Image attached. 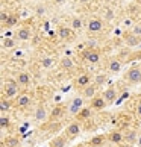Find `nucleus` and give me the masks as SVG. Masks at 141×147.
<instances>
[{
  "label": "nucleus",
  "mask_w": 141,
  "mask_h": 147,
  "mask_svg": "<svg viewBox=\"0 0 141 147\" xmlns=\"http://www.w3.org/2000/svg\"><path fill=\"white\" fill-rule=\"evenodd\" d=\"M18 91H20V85L17 84V80L8 79V80H5V84H3L2 97H6V99H17Z\"/></svg>",
  "instance_id": "f257e3e1"
},
{
  "label": "nucleus",
  "mask_w": 141,
  "mask_h": 147,
  "mask_svg": "<svg viewBox=\"0 0 141 147\" xmlns=\"http://www.w3.org/2000/svg\"><path fill=\"white\" fill-rule=\"evenodd\" d=\"M123 79L126 80L128 84H131V85L140 84L141 82V68L137 67V65H134V67H131L126 73H124Z\"/></svg>",
  "instance_id": "f03ea898"
},
{
  "label": "nucleus",
  "mask_w": 141,
  "mask_h": 147,
  "mask_svg": "<svg viewBox=\"0 0 141 147\" xmlns=\"http://www.w3.org/2000/svg\"><path fill=\"white\" fill-rule=\"evenodd\" d=\"M80 130H82V126H80V123L74 120V121L68 123V126L65 127L64 134L67 135V138H68V140H73V138H76V137H78V135L80 134Z\"/></svg>",
  "instance_id": "7ed1b4c3"
},
{
  "label": "nucleus",
  "mask_w": 141,
  "mask_h": 147,
  "mask_svg": "<svg viewBox=\"0 0 141 147\" xmlns=\"http://www.w3.org/2000/svg\"><path fill=\"white\" fill-rule=\"evenodd\" d=\"M32 102V96L29 92H20L17 96V99L14 100V105L15 108H18V109H23V108H28Z\"/></svg>",
  "instance_id": "20e7f679"
},
{
  "label": "nucleus",
  "mask_w": 141,
  "mask_h": 147,
  "mask_svg": "<svg viewBox=\"0 0 141 147\" xmlns=\"http://www.w3.org/2000/svg\"><path fill=\"white\" fill-rule=\"evenodd\" d=\"M91 79H93V76H91L90 73H82V74H79L78 78L74 79V86L76 88L84 90L88 85H91Z\"/></svg>",
  "instance_id": "39448f33"
},
{
  "label": "nucleus",
  "mask_w": 141,
  "mask_h": 147,
  "mask_svg": "<svg viewBox=\"0 0 141 147\" xmlns=\"http://www.w3.org/2000/svg\"><path fill=\"white\" fill-rule=\"evenodd\" d=\"M49 114H50V112H47L46 105L40 103V105L35 108V111H34V118H35V121L43 123V121H46V120L49 118Z\"/></svg>",
  "instance_id": "423d86ee"
},
{
  "label": "nucleus",
  "mask_w": 141,
  "mask_h": 147,
  "mask_svg": "<svg viewBox=\"0 0 141 147\" xmlns=\"http://www.w3.org/2000/svg\"><path fill=\"white\" fill-rule=\"evenodd\" d=\"M68 109L64 105H55L53 106V109L50 111V114H49V120L50 121H55V120H59V118H62L64 115H65V112H67Z\"/></svg>",
  "instance_id": "0eeeda50"
},
{
  "label": "nucleus",
  "mask_w": 141,
  "mask_h": 147,
  "mask_svg": "<svg viewBox=\"0 0 141 147\" xmlns=\"http://www.w3.org/2000/svg\"><path fill=\"white\" fill-rule=\"evenodd\" d=\"M106 140L115 146H120L121 143H124V132H121V130H111L106 135Z\"/></svg>",
  "instance_id": "6e6552de"
},
{
  "label": "nucleus",
  "mask_w": 141,
  "mask_h": 147,
  "mask_svg": "<svg viewBox=\"0 0 141 147\" xmlns=\"http://www.w3.org/2000/svg\"><path fill=\"white\" fill-rule=\"evenodd\" d=\"M82 108H84V97H74L72 100V105L68 106V114H72V115L76 117Z\"/></svg>",
  "instance_id": "1a4fd4ad"
},
{
  "label": "nucleus",
  "mask_w": 141,
  "mask_h": 147,
  "mask_svg": "<svg viewBox=\"0 0 141 147\" xmlns=\"http://www.w3.org/2000/svg\"><path fill=\"white\" fill-rule=\"evenodd\" d=\"M84 58L90 64H97L100 61V52L96 50V49H88V50L84 52Z\"/></svg>",
  "instance_id": "9d476101"
},
{
  "label": "nucleus",
  "mask_w": 141,
  "mask_h": 147,
  "mask_svg": "<svg viewBox=\"0 0 141 147\" xmlns=\"http://www.w3.org/2000/svg\"><path fill=\"white\" fill-rule=\"evenodd\" d=\"M105 106H106V102H105V99H103L102 94H97L96 97H93V99L90 100V108L91 109L100 111V109H103Z\"/></svg>",
  "instance_id": "9b49d317"
},
{
  "label": "nucleus",
  "mask_w": 141,
  "mask_h": 147,
  "mask_svg": "<svg viewBox=\"0 0 141 147\" xmlns=\"http://www.w3.org/2000/svg\"><path fill=\"white\" fill-rule=\"evenodd\" d=\"M102 96H103L106 105H111V103H114L117 100V90L114 88V86H109V88H106L103 92H102Z\"/></svg>",
  "instance_id": "f8f14e48"
},
{
  "label": "nucleus",
  "mask_w": 141,
  "mask_h": 147,
  "mask_svg": "<svg viewBox=\"0 0 141 147\" xmlns=\"http://www.w3.org/2000/svg\"><path fill=\"white\" fill-rule=\"evenodd\" d=\"M67 135L62 134V135H56L53 137L50 141H49V147H65L67 146Z\"/></svg>",
  "instance_id": "ddd939ff"
},
{
  "label": "nucleus",
  "mask_w": 141,
  "mask_h": 147,
  "mask_svg": "<svg viewBox=\"0 0 141 147\" xmlns=\"http://www.w3.org/2000/svg\"><path fill=\"white\" fill-rule=\"evenodd\" d=\"M138 135H140V132H137L135 129H128L126 132H124V143H128L129 146L137 144Z\"/></svg>",
  "instance_id": "4468645a"
},
{
  "label": "nucleus",
  "mask_w": 141,
  "mask_h": 147,
  "mask_svg": "<svg viewBox=\"0 0 141 147\" xmlns=\"http://www.w3.org/2000/svg\"><path fill=\"white\" fill-rule=\"evenodd\" d=\"M88 30L93 32V34H97V32H100L102 29H103V21H102L100 18H90L88 21Z\"/></svg>",
  "instance_id": "2eb2a0df"
},
{
  "label": "nucleus",
  "mask_w": 141,
  "mask_h": 147,
  "mask_svg": "<svg viewBox=\"0 0 141 147\" xmlns=\"http://www.w3.org/2000/svg\"><path fill=\"white\" fill-rule=\"evenodd\" d=\"M58 35H59L61 40L67 41V40H70V38H73V29L68 28V26H59L58 28Z\"/></svg>",
  "instance_id": "dca6fc26"
},
{
  "label": "nucleus",
  "mask_w": 141,
  "mask_h": 147,
  "mask_svg": "<svg viewBox=\"0 0 141 147\" xmlns=\"http://www.w3.org/2000/svg\"><path fill=\"white\" fill-rule=\"evenodd\" d=\"M91 114H93V109H91L90 106H84L82 109L79 111L78 115H76V121H79V123L85 121V120H88L91 117Z\"/></svg>",
  "instance_id": "f3484780"
},
{
  "label": "nucleus",
  "mask_w": 141,
  "mask_h": 147,
  "mask_svg": "<svg viewBox=\"0 0 141 147\" xmlns=\"http://www.w3.org/2000/svg\"><path fill=\"white\" fill-rule=\"evenodd\" d=\"M15 80H17V84H18L20 86H28V85L30 84V74L26 73V71H18Z\"/></svg>",
  "instance_id": "a211bd4d"
},
{
  "label": "nucleus",
  "mask_w": 141,
  "mask_h": 147,
  "mask_svg": "<svg viewBox=\"0 0 141 147\" xmlns=\"http://www.w3.org/2000/svg\"><path fill=\"white\" fill-rule=\"evenodd\" d=\"M140 42H141V38L137 36V35H134L132 32L124 36V44H126L128 47H137V46H140Z\"/></svg>",
  "instance_id": "6ab92c4d"
},
{
  "label": "nucleus",
  "mask_w": 141,
  "mask_h": 147,
  "mask_svg": "<svg viewBox=\"0 0 141 147\" xmlns=\"http://www.w3.org/2000/svg\"><path fill=\"white\" fill-rule=\"evenodd\" d=\"M96 96H97V86L94 84H91V85L86 86V88L82 90V97H84V99H90L91 100Z\"/></svg>",
  "instance_id": "aec40b11"
},
{
  "label": "nucleus",
  "mask_w": 141,
  "mask_h": 147,
  "mask_svg": "<svg viewBox=\"0 0 141 147\" xmlns=\"http://www.w3.org/2000/svg\"><path fill=\"white\" fill-rule=\"evenodd\" d=\"M108 70H109L111 73H118V71H120V70H121L120 59H117V58L109 59V62H108Z\"/></svg>",
  "instance_id": "412c9836"
},
{
  "label": "nucleus",
  "mask_w": 141,
  "mask_h": 147,
  "mask_svg": "<svg viewBox=\"0 0 141 147\" xmlns=\"http://www.w3.org/2000/svg\"><path fill=\"white\" fill-rule=\"evenodd\" d=\"M59 67H61L62 70H72L74 67V62L70 56H64V58L59 59Z\"/></svg>",
  "instance_id": "4be33fe9"
},
{
  "label": "nucleus",
  "mask_w": 141,
  "mask_h": 147,
  "mask_svg": "<svg viewBox=\"0 0 141 147\" xmlns=\"http://www.w3.org/2000/svg\"><path fill=\"white\" fill-rule=\"evenodd\" d=\"M15 36L20 41H28V40H30V30L28 28H20L17 30V34H15Z\"/></svg>",
  "instance_id": "5701e85b"
},
{
  "label": "nucleus",
  "mask_w": 141,
  "mask_h": 147,
  "mask_svg": "<svg viewBox=\"0 0 141 147\" xmlns=\"http://www.w3.org/2000/svg\"><path fill=\"white\" fill-rule=\"evenodd\" d=\"M20 146V140L17 137H8L3 138L2 141V147H18Z\"/></svg>",
  "instance_id": "b1692460"
},
{
  "label": "nucleus",
  "mask_w": 141,
  "mask_h": 147,
  "mask_svg": "<svg viewBox=\"0 0 141 147\" xmlns=\"http://www.w3.org/2000/svg\"><path fill=\"white\" fill-rule=\"evenodd\" d=\"M14 105V100L11 99H6V97H2V100H0V111H2V114H5L6 111H9Z\"/></svg>",
  "instance_id": "393cba45"
},
{
  "label": "nucleus",
  "mask_w": 141,
  "mask_h": 147,
  "mask_svg": "<svg viewBox=\"0 0 141 147\" xmlns=\"http://www.w3.org/2000/svg\"><path fill=\"white\" fill-rule=\"evenodd\" d=\"M102 17L105 18V21H112L115 18V12H114V9H111L109 6H105L102 9Z\"/></svg>",
  "instance_id": "a878e982"
},
{
  "label": "nucleus",
  "mask_w": 141,
  "mask_h": 147,
  "mask_svg": "<svg viewBox=\"0 0 141 147\" xmlns=\"http://www.w3.org/2000/svg\"><path fill=\"white\" fill-rule=\"evenodd\" d=\"M105 140H106L105 135H97V137H93L88 141V146H91V147H100L102 144L105 143Z\"/></svg>",
  "instance_id": "bb28decb"
},
{
  "label": "nucleus",
  "mask_w": 141,
  "mask_h": 147,
  "mask_svg": "<svg viewBox=\"0 0 141 147\" xmlns=\"http://www.w3.org/2000/svg\"><path fill=\"white\" fill-rule=\"evenodd\" d=\"M41 67L44 68V70H49V68H52L53 65L56 64V61H55V58H52V56H44L41 59Z\"/></svg>",
  "instance_id": "cd10ccee"
},
{
  "label": "nucleus",
  "mask_w": 141,
  "mask_h": 147,
  "mask_svg": "<svg viewBox=\"0 0 141 147\" xmlns=\"http://www.w3.org/2000/svg\"><path fill=\"white\" fill-rule=\"evenodd\" d=\"M106 80H108V76L105 73H99L97 76H94V85L97 88H99V86H103Z\"/></svg>",
  "instance_id": "c85d7f7f"
},
{
  "label": "nucleus",
  "mask_w": 141,
  "mask_h": 147,
  "mask_svg": "<svg viewBox=\"0 0 141 147\" xmlns=\"http://www.w3.org/2000/svg\"><path fill=\"white\" fill-rule=\"evenodd\" d=\"M82 26H84V23H82V20H80L79 17H73V18H72L70 28H72L73 30H79V29H82Z\"/></svg>",
  "instance_id": "c756f323"
},
{
  "label": "nucleus",
  "mask_w": 141,
  "mask_h": 147,
  "mask_svg": "<svg viewBox=\"0 0 141 147\" xmlns=\"http://www.w3.org/2000/svg\"><path fill=\"white\" fill-rule=\"evenodd\" d=\"M9 126H11V118L6 114H2V117H0V127H2V130H5Z\"/></svg>",
  "instance_id": "7c9ffc66"
},
{
  "label": "nucleus",
  "mask_w": 141,
  "mask_h": 147,
  "mask_svg": "<svg viewBox=\"0 0 141 147\" xmlns=\"http://www.w3.org/2000/svg\"><path fill=\"white\" fill-rule=\"evenodd\" d=\"M2 47L3 49H14L15 47V40H12V38H3Z\"/></svg>",
  "instance_id": "2f4dec72"
},
{
  "label": "nucleus",
  "mask_w": 141,
  "mask_h": 147,
  "mask_svg": "<svg viewBox=\"0 0 141 147\" xmlns=\"http://www.w3.org/2000/svg\"><path fill=\"white\" fill-rule=\"evenodd\" d=\"M132 34L141 38V26H140V24H135V26H132Z\"/></svg>",
  "instance_id": "473e14b6"
},
{
  "label": "nucleus",
  "mask_w": 141,
  "mask_h": 147,
  "mask_svg": "<svg viewBox=\"0 0 141 147\" xmlns=\"http://www.w3.org/2000/svg\"><path fill=\"white\" fill-rule=\"evenodd\" d=\"M11 15L6 12V11H2V14H0V20H2V23H6V21L9 20Z\"/></svg>",
  "instance_id": "72a5a7b5"
},
{
  "label": "nucleus",
  "mask_w": 141,
  "mask_h": 147,
  "mask_svg": "<svg viewBox=\"0 0 141 147\" xmlns=\"http://www.w3.org/2000/svg\"><path fill=\"white\" fill-rule=\"evenodd\" d=\"M135 114H137V117L141 118V100L137 103V108H135Z\"/></svg>",
  "instance_id": "f704fd0d"
},
{
  "label": "nucleus",
  "mask_w": 141,
  "mask_h": 147,
  "mask_svg": "<svg viewBox=\"0 0 141 147\" xmlns=\"http://www.w3.org/2000/svg\"><path fill=\"white\" fill-rule=\"evenodd\" d=\"M15 23H17V18H15V17H12V15H11V17H9V20L6 21V24H8V26H14Z\"/></svg>",
  "instance_id": "c9c22d12"
},
{
  "label": "nucleus",
  "mask_w": 141,
  "mask_h": 147,
  "mask_svg": "<svg viewBox=\"0 0 141 147\" xmlns=\"http://www.w3.org/2000/svg\"><path fill=\"white\" fill-rule=\"evenodd\" d=\"M53 99H55V103H56V105H59V103H61V100H62V96H61V94H56L55 97H53Z\"/></svg>",
  "instance_id": "e433bc0d"
},
{
  "label": "nucleus",
  "mask_w": 141,
  "mask_h": 147,
  "mask_svg": "<svg viewBox=\"0 0 141 147\" xmlns=\"http://www.w3.org/2000/svg\"><path fill=\"white\" fill-rule=\"evenodd\" d=\"M36 12H38V14H43V12H46V9L43 8V6H38V8H36Z\"/></svg>",
  "instance_id": "4c0bfd02"
},
{
  "label": "nucleus",
  "mask_w": 141,
  "mask_h": 147,
  "mask_svg": "<svg viewBox=\"0 0 141 147\" xmlns=\"http://www.w3.org/2000/svg\"><path fill=\"white\" fill-rule=\"evenodd\" d=\"M53 2H55L56 5H64V3H65V0H53Z\"/></svg>",
  "instance_id": "58836bf2"
},
{
  "label": "nucleus",
  "mask_w": 141,
  "mask_h": 147,
  "mask_svg": "<svg viewBox=\"0 0 141 147\" xmlns=\"http://www.w3.org/2000/svg\"><path fill=\"white\" fill-rule=\"evenodd\" d=\"M137 146H140V147H141V132H140V135H138V141H137Z\"/></svg>",
  "instance_id": "ea45409f"
},
{
  "label": "nucleus",
  "mask_w": 141,
  "mask_h": 147,
  "mask_svg": "<svg viewBox=\"0 0 141 147\" xmlns=\"http://www.w3.org/2000/svg\"><path fill=\"white\" fill-rule=\"evenodd\" d=\"M78 2H79L80 5H86V3H88V2H90V0H78Z\"/></svg>",
  "instance_id": "a19ab883"
},
{
  "label": "nucleus",
  "mask_w": 141,
  "mask_h": 147,
  "mask_svg": "<svg viewBox=\"0 0 141 147\" xmlns=\"http://www.w3.org/2000/svg\"><path fill=\"white\" fill-rule=\"evenodd\" d=\"M105 3H111V2H114V0H103Z\"/></svg>",
  "instance_id": "79ce46f5"
},
{
  "label": "nucleus",
  "mask_w": 141,
  "mask_h": 147,
  "mask_svg": "<svg viewBox=\"0 0 141 147\" xmlns=\"http://www.w3.org/2000/svg\"><path fill=\"white\" fill-rule=\"evenodd\" d=\"M114 147H120V146H114Z\"/></svg>",
  "instance_id": "37998d69"
},
{
  "label": "nucleus",
  "mask_w": 141,
  "mask_h": 147,
  "mask_svg": "<svg viewBox=\"0 0 141 147\" xmlns=\"http://www.w3.org/2000/svg\"><path fill=\"white\" fill-rule=\"evenodd\" d=\"M79 147H84V146H79Z\"/></svg>",
  "instance_id": "c03bdc74"
}]
</instances>
